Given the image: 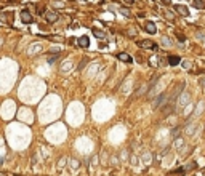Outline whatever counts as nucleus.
Wrapping results in <instances>:
<instances>
[{
  "mask_svg": "<svg viewBox=\"0 0 205 176\" xmlns=\"http://www.w3.org/2000/svg\"><path fill=\"white\" fill-rule=\"evenodd\" d=\"M168 93H162V94H159V96L156 98V101L152 103V106L156 107V109H159V107H163V106H167L168 104Z\"/></svg>",
  "mask_w": 205,
  "mask_h": 176,
  "instance_id": "1",
  "label": "nucleus"
},
{
  "mask_svg": "<svg viewBox=\"0 0 205 176\" xmlns=\"http://www.w3.org/2000/svg\"><path fill=\"white\" fill-rule=\"evenodd\" d=\"M136 43H138V46L146 48V50H157V48H159L157 43L152 42V40H139V42H136Z\"/></svg>",
  "mask_w": 205,
  "mask_h": 176,
  "instance_id": "2",
  "label": "nucleus"
},
{
  "mask_svg": "<svg viewBox=\"0 0 205 176\" xmlns=\"http://www.w3.org/2000/svg\"><path fill=\"white\" fill-rule=\"evenodd\" d=\"M19 18H21V21L26 23V24H30V23H34V18H32V15H30L29 10H21V13H19Z\"/></svg>",
  "mask_w": 205,
  "mask_h": 176,
  "instance_id": "3",
  "label": "nucleus"
},
{
  "mask_svg": "<svg viewBox=\"0 0 205 176\" xmlns=\"http://www.w3.org/2000/svg\"><path fill=\"white\" fill-rule=\"evenodd\" d=\"M173 8H175V11L178 13V15L184 16V18H186V16H189V10H187L186 5H175Z\"/></svg>",
  "mask_w": 205,
  "mask_h": 176,
  "instance_id": "4",
  "label": "nucleus"
},
{
  "mask_svg": "<svg viewBox=\"0 0 205 176\" xmlns=\"http://www.w3.org/2000/svg\"><path fill=\"white\" fill-rule=\"evenodd\" d=\"M77 43H78L80 48H88V46H90V39H88L87 35H82V37L77 39Z\"/></svg>",
  "mask_w": 205,
  "mask_h": 176,
  "instance_id": "5",
  "label": "nucleus"
},
{
  "mask_svg": "<svg viewBox=\"0 0 205 176\" xmlns=\"http://www.w3.org/2000/svg\"><path fill=\"white\" fill-rule=\"evenodd\" d=\"M144 30H146L148 34H156V32H157L156 23H152V21H146V23H144Z\"/></svg>",
  "mask_w": 205,
  "mask_h": 176,
  "instance_id": "6",
  "label": "nucleus"
},
{
  "mask_svg": "<svg viewBox=\"0 0 205 176\" xmlns=\"http://www.w3.org/2000/svg\"><path fill=\"white\" fill-rule=\"evenodd\" d=\"M167 61H168L170 66H178V64L181 63V58L178 55H170L168 58H167Z\"/></svg>",
  "mask_w": 205,
  "mask_h": 176,
  "instance_id": "7",
  "label": "nucleus"
},
{
  "mask_svg": "<svg viewBox=\"0 0 205 176\" xmlns=\"http://www.w3.org/2000/svg\"><path fill=\"white\" fill-rule=\"evenodd\" d=\"M45 19L48 23L58 21V13H54V11H45Z\"/></svg>",
  "mask_w": 205,
  "mask_h": 176,
  "instance_id": "8",
  "label": "nucleus"
},
{
  "mask_svg": "<svg viewBox=\"0 0 205 176\" xmlns=\"http://www.w3.org/2000/svg\"><path fill=\"white\" fill-rule=\"evenodd\" d=\"M117 58L120 59V61H124V63H133V58L128 55V53H119Z\"/></svg>",
  "mask_w": 205,
  "mask_h": 176,
  "instance_id": "9",
  "label": "nucleus"
},
{
  "mask_svg": "<svg viewBox=\"0 0 205 176\" xmlns=\"http://www.w3.org/2000/svg\"><path fill=\"white\" fill-rule=\"evenodd\" d=\"M192 5L197 10H205V0H192Z\"/></svg>",
  "mask_w": 205,
  "mask_h": 176,
  "instance_id": "10",
  "label": "nucleus"
},
{
  "mask_svg": "<svg viewBox=\"0 0 205 176\" xmlns=\"http://www.w3.org/2000/svg\"><path fill=\"white\" fill-rule=\"evenodd\" d=\"M119 13H120V15H124V16H127V18H130V16H131V11H130L128 8H125V6L119 8Z\"/></svg>",
  "mask_w": 205,
  "mask_h": 176,
  "instance_id": "11",
  "label": "nucleus"
},
{
  "mask_svg": "<svg viewBox=\"0 0 205 176\" xmlns=\"http://www.w3.org/2000/svg\"><path fill=\"white\" fill-rule=\"evenodd\" d=\"M93 35H95V37H98V39H104L106 34L102 32V30H100V29H93Z\"/></svg>",
  "mask_w": 205,
  "mask_h": 176,
  "instance_id": "12",
  "label": "nucleus"
},
{
  "mask_svg": "<svg viewBox=\"0 0 205 176\" xmlns=\"http://www.w3.org/2000/svg\"><path fill=\"white\" fill-rule=\"evenodd\" d=\"M127 34H128V37H136V35H138V30H136L135 27H130L127 30Z\"/></svg>",
  "mask_w": 205,
  "mask_h": 176,
  "instance_id": "13",
  "label": "nucleus"
},
{
  "mask_svg": "<svg viewBox=\"0 0 205 176\" xmlns=\"http://www.w3.org/2000/svg\"><path fill=\"white\" fill-rule=\"evenodd\" d=\"M163 16H165L167 19H170V21H173V19H175V15H173V13H170V11H163Z\"/></svg>",
  "mask_w": 205,
  "mask_h": 176,
  "instance_id": "14",
  "label": "nucleus"
},
{
  "mask_svg": "<svg viewBox=\"0 0 205 176\" xmlns=\"http://www.w3.org/2000/svg\"><path fill=\"white\" fill-rule=\"evenodd\" d=\"M176 39H178L181 43L186 42V35H184V34H181V32H176Z\"/></svg>",
  "mask_w": 205,
  "mask_h": 176,
  "instance_id": "15",
  "label": "nucleus"
},
{
  "mask_svg": "<svg viewBox=\"0 0 205 176\" xmlns=\"http://www.w3.org/2000/svg\"><path fill=\"white\" fill-rule=\"evenodd\" d=\"M87 64H88V58H83V59H82V63L78 64V70H82L85 66H87Z\"/></svg>",
  "mask_w": 205,
  "mask_h": 176,
  "instance_id": "16",
  "label": "nucleus"
},
{
  "mask_svg": "<svg viewBox=\"0 0 205 176\" xmlns=\"http://www.w3.org/2000/svg\"><path fill=\"white\" fill-rule=\"evenodd\" d=\"M37 13H39V15H45V13H43V6L42 5L37 6Z\"/></svg>",
  "mask_w": 205,
  "mask_h": 176,
  "instance_id": "17",
  "label": "nucleus"
},
{
  "mask_svg": "<svg viewBox=\"0 0 205 176\" xmlns=\"http://www.w3.org/2000/svg\"><path fill=\"white\" fill-rule=\"evenodd\" d=\"M162 43H165V45H172V42H170L167 37H163V39H162Z\"/></svg>",
  "mask_w": 205,
  "mask_h": 176,
  "instance_id": "18",
  "label": "nucleus"
},
{
  "mask_svg": "<svg viewBox=\"0 0 205 176\" xmlns=\"http://www.w3.org/2000/svg\"><path fill=\"white\" fill-rule=\"evenodd\" d=\"M183 66H184V69H189V67H191V63H189V61H184Z\"/></svg>",
  "mask_w": 205,
  "mask_h": 176,
  "instance_id": "19",
  "label": "nucleus"
},
{
  "mask_svg": "<svg viewBox=\"0 0 205 176\" xmlns=\"http://www.w3.org/2000/svg\"><path fill=\"white\" fill-rule=\"evenodd\" d=\"M178 133H180V127L175 128V131H173V138H178Z\"/></svg>",
  "mask_w": 205,
  "mask_h": 176,
  "instance_id": "20",
  "label": "nucleus"
},
{
  "mask_svg": "<svg viewBox=\"0 0 205 176\" xmlns=\"http://www.w3.org/2000/svg\"><path fill=\"white\" fill-rule=\"evenodd\" d=\"M160 2H162L163 5H170V3H172V0H160Z\"/></svg>",
  "mask_w": 205,
  "mask_h": 176,
  "instance_id": "21",
  "label": "nucleus"
},
{
  "mask_svg": "<svg viewBox=\"0 0 205 176\" xmlns=\"http://www.w3.org/2000/svg\"><path fill=\"white\" fill-rule=\"evenodd\" d=\"M54 61H56V56H51V58L48 59V63H50V64H53Z\"/></svg>",
  "mask_w": 205,
  "mask_h": 176,
  "instance_id": "22",
  "label": "nucleus"
},
{
  "mask_svg": "<svg viewBox=\"0 0 205 176\" xmlns=\"http://www.w3.org/2000/svg\"><path fill=\"white\" fill-rule=\"evenodd\" d=\"M156 61H157V58H151V64H152V66H157Z\"/></svg>",
  "mask_w": 205,
  "mask_h": 176,
  "instance_id": "23",
  "label": "nucleus"
},
{
  "mask_svg": "<svg viewBox=\"0 0 205 176\" xmlns=\"http://www.w3.org/2000/svg\"><path fill=\"white\" fill-rule=\"evenodd\" d=\"M124 2H125V3H128V5H131V3L135 2V0H124Z\"/></svg>",
  "mask_w": 205,
  "mask_h": 176,
  "instance_id": "24",
  "label": "nucleus"
},
{
  "mask_svg": "<svg viewBox=\"0 0 205 176\" xmlns=\"http://www.w3.org/2000/svg\"><path fill=\"white\" fill-rule=\"evenodd\" d=\"M200 83H202V85L205 87V79H200Z\"/></svg>",
  "mask_w": 205,
  "mask_h": 176,
  "instance_id": "25",
  "label": "nucleus"
}]
</instances>
